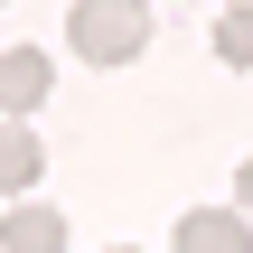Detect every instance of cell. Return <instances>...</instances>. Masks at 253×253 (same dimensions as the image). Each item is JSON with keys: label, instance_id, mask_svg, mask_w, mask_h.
<instances>
[{"label": "cell", "instance_id": "cell-1", "mask_svg": "<svg viewBox=\"0 0 253 253\" xmlns=\"http://www.w3.org/2000/svg\"><path fill=\"white\" fill-rule=\"evenodd\" d=\"M66 47L84 66H131L150 47V0H75L66 9Z\"/></svg>", "mask_w": 253, "mask_h": 253}, {"label": "cell", "instance_id": "cell-2", "mask_svg": "<svg viewBox=\"0 0 253 253\" xmlns=\"http://www.w3.org/2000/svg\"><path fill=\"white\" fill-rule=\"evenodd\" d=\"M47 178V141L28 131V113H0V197H28Z\"/></svg>", "mask_w": 253, "mask_h": 253}, {"label": "cell", "instance_id": "cell-3", "mask_svg": "<svg viewBox=\"0 0 253 253\" xmlns=\"http://www.w3.org/2000/svg\"><path fill=\"white\" fill-rule=\"evenodd\" d=\"M178 244L188 253H253V216L244 207H197V216H178Z\"/></svg>", "mask_w": 253, "mask_h": 253}, {"label": "cell", "instance_id": "cell-4", "mask_svg": "<svg viewBox=\"0 0 253 253\" xmlns=\"http://www.w3.org/2000/svg\"><path fill=\"white\" fill-rule=\"evenodd\" d=\"M47 84H56V66L38 47H0V113H38Z\"/></svg>", "mask_w": 253, "mask_h": 253}, {"label": "cell", "instance_id": "cell-5", "mask_svg": "<svg viewBox=\"0 0 253 253\" xmlns=\"http://www.w3.org/2000/svg\"><path fill=\"white\" fill-rule=\"evenodd\" d=\"M0 244L9 253H56L66 244V216H56V207H9V216H0Z\"/></svg>", "mask_w": 253, "mask_h": 253}, {"label": "cell", "instance_id": "cell-6", "mask_svg": "<svg viewBox=\"0 0 253 253\" xmlns=\"http://www.w3.org/2000/svg\"><path fill=\"white\" fill-rule=\"evenodd\" d=\"M216 56H225L235 75H253V0H235V9L216 19Z\"/></svg>", "mask_w": 253, "mask_h": 253}, {"label": "cell", "instance_id": "cell-7", "mask_svg": "<svg viewBox=\"0 0 253 253\" xmlns=\"http://www.w3.org/2000/svg\"><path fill=\"white\" fill-rule=\"evenodd\" d=\"M235 207H244V216H253V160H244V169H235Z\"/></svg>", "mask_w": 253, "mask_h": 253}, {"label": "cell", "instance_id": "cell-8", "mask_svg": "<svg viewBox=\"0 0 253 253\" xmlns=\"http://www.w3.org/2000/svg\"><path fill=\"white\" fill-rule=\"evenodd\" d=\"M0 9H9V0H0Z\"/></svg>", "mask_w": 253, "mask_h": 253}]
</instances>
